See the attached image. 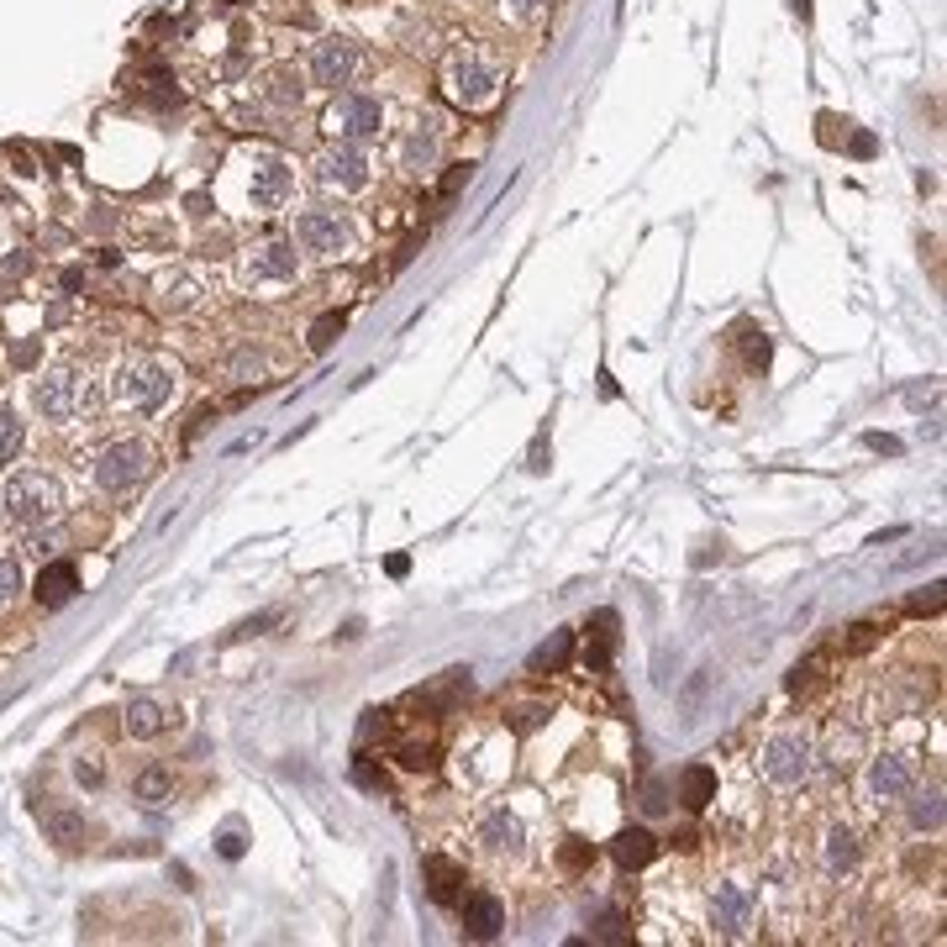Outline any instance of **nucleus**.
<instances>
[{
	"label": "nucleus",
	"instance_id": "nucleus-36",
	"mask_svg": "<svg viewBox=\"0 0 947 947\" xmlns=\"http://www.w3.org/2000/svg\"><path fill=\"white\" fill-rule=\"evenodd\" d=\"M469 179H474V164H458V169H447L443 184H437V195H443V201H453V195H458V190H464Z\"/></svg>",
	"mask_w": 947,
	"mask_h": 947
},
{
	"label": "nucleus",
	"instance_id": "nucleus-12",
	"mask_svg": "<svg viewBox=\"0 0 947 947\" xmlns=\"http://www.w3.org/2000/svg\"><path fill=\"white\" fill-rule=\"evenodd\" d=\"M458 916H464V932H469L474 943L501 937V926H505V911H501L495 895H464V900H458Z\"/></svg>",
	"mask_w": 947,
	"mask_h": 947
},
{
	"label": "nucleus",
	"instance_id": "nucleus-9",
	"mask_svg": "<svg viewBox=\"0 0 947 947\" xmlns=\"http://www.w3.org/2000/svg\"><path fill=\"white\" fill-rule=\"evenodd\" d=\"M316 184H326V190H363L369 184V158H363V148L358 143H337V148H326L322 158H316Z\"/></svg>",
	"mask_w": 947,
	"mask_h": 947
},
{
	"label": "nucleus",
	"instance_id": "nucleus-1",
	"mask_svg": "<svg viewBox=\"0 0 947 947\" xmlns=\"http://www.w3.org/2000/svg\"><path fill=\"white\" fill-rule=\"evenodd\" d=\"M111 395L132 411H158L169 395H175V369L158 363V358H127L111 380Z\"/></svg>",
	"mask_w": 947,
	"mask_h": 947
},
{
	"label": "nucleus",
	"instance_id": "nucleus-5",
	"mask_svg": "<svg viewBox=\"0 0 947 947\" xmlns=\"http://www.w3.org/2000/svg\"><path fill=\"white\" fill-rule=\"evenodd\" d=\"M758 764H764V774H769L779 790H795V784L811 779V742L800 738V732H779V738L764 742Z\"/></svg>",
	"mask_w": 947,
	"mask_h": 947
},
{
	"label": "nucleus",
	"instance_id": "nucleus-47",
	"mask_svg": "<svg viewBox=\"0 0 947 947\" xmlns=\"http://www.w3.org/2000/svg\"><path fill=\"white\" fill-rule=\"evenodd\" d=\"M527 469H532V474L548 469V437H537V443H532V464H527Z\"/></svg>",
	"mask_w": 947,
	"mask_h": 947
},
{
	"label": "nucleus",
	"instance_id": "nucleus-22",
	"mask_svg": "<svg viewBox=\"0 0 947 947\" xmlns=\"http://www.w3.org/2000/svg\"><path fill=\"white\" fill-rule=\"evenodd\" d=\"M121 727H127V738H158L169 727V716H164L158 700H132L127 716H121Z\"/></svg>",
	"mask_w": 947,
	"mask_h": 947
},
{
	"label": "nucleus",
	"instance_id": "nucleus-27",
	"mask_svg": "<svg viewBox=\"0 0 947 947\" xmlns=\"http://www.w3.org/2000/svg\"><path fill=\"white\" fill-rule=\"evenodd\" d=\"M911 827H916V831H937V827H943V795H937V790H926V795L911 800Z\"/></svg>",
	"mask_w": 947,
	"mask_h": 947
},
{
	"label": "nucleus",
	"instance_id": "nucleus-45",
	"mask_svg": "<svg viewBox=\"0 0 947 947\" xmlns=\"http://www.w3.org/2000/svg\"><path fill=\"white\" fill-rule=\"evenodd\" d=\"M542 716H548L542 706H527L522 716H516V727H522V732H532V727H542Z\"/></svg>",
	"mask_w": 947,
	"mask_h": 947
},
{
	"label": "nucleus",
	"instance_id": "nucleus-11",
	"mask_svg": "<svg viewBox=\"0 0 947 947\" xmlns=\"http://www.w3.org/2000/svg\"><path fill=\"white\" fill-rule=\"evenodd\" d=\"M290 190H296V169L285 158H264L253 169V206L259 211H279L290 201Z\"/></svg>",
	"mask_w": 947,
	"mask_h": 947
},
{
	"label": "nucleus",
	"instance_id": "nucleus-19",
	"mask_svg": "<svg viewBox=\"0 0 947 947\" xmlns=\"http://www.w3.org/2000/svg\"><path fill=\"white\" fill-rule=\"evenodd\" d=\"M652 853H658V842H652L648 827H626L616 842H611V859L622 863V868H643V863H652Z\"/></svg>",
	"mask_w": 947,
	"mask_h": 947
},
{
	"label": "nucleus",
	"instance_id": "nucleus-42",
	"mask_svg": "<svg viewBox=\"0 0 947 947\" xmlns=\"http://www.w3.org/2000/svg\"><path fill=\"white\" fill-rule=\"evenodd\" d=\"M590 859H595V848H585V842H568L563 848V868H585Z\"/></svg>",
	"mask_w": 947,
	"mask_h": 947
},
{
	"label": "nucleus",
	"instance_id": "nucleus-8",
	"mask_svg": "<svg viewBox=\"0 0 947 947\" xmlns=\"http://www.w3.org/2000/svg\"><path fill=\"white\" fill-rule=\"evenodd\" d=\"M296 242L305 253L332 259V253H348V248H353V227H348L343 211H305L296 221Z\"/></svg>",
	"mask_w": 947,
	"mask_h": 947
},
{
	"label": "nucleus",
	"instance_id": "nucleus-16",
	"mask_svg": "<svg viewBox=\"0 0 947 947\" xmlns=\"http://www.w3.org/2000/svg\"><path fill=\"white\" fill-rule=\"evenodd\" d=\"M911 790V769H906V758H874V769H868V795L874 800H900Z\"/></svg>",
	"mask_w": 947,
	"mask_h": 947
},
{
	"label": "nucleus",
	"instance_id": "nucleus-33",
	"mask_svg": "<svg viewBox=\"0 0 947 947\" xmlns=\"http://www.w3.org/2000/svg\"><path fill=\"white\" fill-rule=\"evenodd\" d=\"M164 305H169V311H184V305H195V285H190V279H175V285H164Z\"/></svg>",
	"mask_w": 947,
	"mask_h": 947
},
{
	"label": "nucleus",
	"instance_id": "nucleus-3",
	"mask_svg": "<svg viewBox=\"0 0 947 947\" xmlns=\"http://www.w3.org/2000/svg\"><path fill=\"white\" fill-rule=\"evenodd\" d=\"M148 469H153V453L143 443H111L95 458V484L106 495H127V490H137L148 479Z\"/></svg>",
	"mask_w": 947,
	"mask_h": 947
},
{
	"label": "nucleus",
	"instance_id": "nucleus-35",
	"mask_svg": "<svg viewBox=\"0 0 947 947\" xmlns=\"http://www.w3.org/2000/svg\"><path fill=\"white\" fill-rule=\"evenodd\" d=\"M16 447H22V421H16V416H0V464H5Z\"/></svg>",
	"mask_w": 947,
	"mask_h": 947
},
{
	"label": "nucleus",
	"instance_id": "nucleus-25",
	"mask_svg": "<svg viewBox=\"0 0 947 947\" xmlns=\"http://www.w3.org/2000/svg\"><path fill=\"white\" fill-rule=\"evenodd\" d=\"M853 863H859V837H853L848 827H837L827 837V868L831 874H848Z\"/></svg>",
	"mask_w": 947,
	"mask_h": 947
},
{
	"label": "nucleus",
	"instance_id": "nucleus-32",
	"mask_svg": "<svg viewBox=\"0 0 947 947\" xmlns=\"http://www.w3.org/2000/svg\"><path fill=\"white\" fill-rule=\"evenodd\" d=\"M742 358H747V369H769V337H764V332H747Z\"/></svg>",
	"mask_w": 947,
	"mask_h": 947
},
{
	"label": "nucleus",
	"instance_id": "nucleus-49",
	"mask_svg": "<svg viewBox=\"0 0 947 947\" xmlns=\"http://www.w3.org/2000/svg\"><path fill=\"white\" fill-rule=\"evenodd\" d=\"M790 5H795V16H811V5H805V0H790Z\"/></svg>",
	"mask_w": 947,
	"mask_h": 947
},
{
	"label": "nucleus",
	"instance_id": "nucleus-31",
	"mask_svg": "<svg viewBox=\"0 0 947 947\" xmlns=\"http://www.w3.org/2000/svg\"><path fill=\"white\" fill-rule=\"evenodd\" d=\"M300 95H305V85H300L296 74H274V89H268L274 106H300Z\"/></svg>",
	"mask_w": 947,
	"mask_h": 947
},
{
	"label": "nucleus",
	"instance_id": "nucleus-41",
	"mask_svg": "<svg viewBox=\"0 0 947 947\" xmlns=\"http://www.w3.org/2000/svg\"><path fill=\"white\" fill-rule=\"evenodd\" d=\"M926 611H943V585H932V595L911 600V616H926Z\"/></svg>",
	"mask_w": 947,
	"mask_h": 947
},
{
	"label": "nucleus",
	"instance_id": "nucleus-7",
	"mask_svg": "<svg viewBox=\"0 0 947 947\" xmlns=\"http://www.w3.org/2000/svg\"><path fill=\"white\" fill-rule=\"evenodd\" d=\"M326 127H332V132H343L348 143L380 137V127H385V106H380L374 95H353V89H343V95H337V106L326 111Z\"/></svg>",
	"mask_w": 947,
	"mask_h": 947
},
{
	"label": "nucleus",
	"instance_id": "nucleus-37",
	"mask_svg": "<svg viewBox=\"0 0 947 947\" xmlns=\"http://www.w3.org/2000/svg\"><path fill=\"white\" fill-rule=\"evenodd\" d=\"M353 784H358V790H385V769H374L369 758H358V764H353Z\"/></svg>",
	"mask_w": 947,
	"mask_h": 947
},
{
	"label": "nucleus",
	"instance_id": "nucleus-14",
	"mask_svg": "<svg viewBox=\"0 0 947 947\" xmlns=\"http://www.w3.org/2000/svg\"><path fill=\"white\" fill-rule=\"evenodd\" d=\"M248 279L264 285V279H296V242H268L248 259Z\"/></svg>",
	"mask_w": 947,
	"mask_h": 947
},
{
	"label": "nucleus",
	"instance_id": "nucleus-17",
	"mask_svg": "<svg viewBox=\"0 0 947 947\" xmlns=\"http://www.w3.org/2000/svg\"><path fill=\"white\" fill-rule=\"evenodd\" d=\"M427 895L437 900V906H458L464 900V868L458 863H447V859H427Z\"/></svg>",
	"mask_w": 947,
	"mask_h": 947
},
{
	"label": "nucleus",
	"instance_id": "nucleus-6",
	"mask_svg": "<svg viewBox=\"0 0 947 947\" xmlns=\"http://www.w3.org/2000/svg\"><path fill=\"white\" fill-rule=\"evenodd\" d=\"M495 85H501V74H495L484 59H474V53H458V59L447 63V95H453L464 111L490 106V100H495Z\"/></svg>",
	"mask_w": 947,
	"mask_h": 947
},
{
	"label": "nucleus",
	"instance_id": "nucleus-38",
	"mask_svg": "<svg viewBox=\"0 0 947 947\" xmlns=\"http://www.w3.org/2000/svg\"><path fill=\"white\" fill-rule=\"evenodd\" d=\"M16 590H22V568H16V559H0V606Z\"/></svg>",
	"mask_w": 947,
	"mask_h": 947
},
{
	"label": "nucleus",
	"instance_id": "nucleus-29",
	"mask_svg": "<svg viewBox=\"0 0 947 947\" xmlns=\"http://www.w3.org/2000/svg\"><path fill=\"white\" fill-rule=\"evenodd\" d=\"M48 837H53L59 848H74V842L85 837V827H80V816H48Z\"/></svg>",
	"mask_w": 947,
	"mask_h": 947
},
{
	"label": "nucleus",
	"instance_id": "nucleus-10",
	"mask_svg": "<svg viewBox=\"0 0 947 947\" xmlns=\"http://www.w3.org/2000/svg\"><path fill=\"white\" fill-rule=\"evenodd\" d=\"M358 74V48L348 43V37H326V43H316V53H311V80L326 89H343L353 85Z\"/></svg>",
	"mask_w": 947,
	"mask_h": 947
},
{
	"label": "nucleus",
	"instance_id": "nucleus-15",
	"mask_svg": "<svg viewBox=\"0 0 947 947\" xmlns=\"http://www.w3.org/2000/svg\"><path fill=\"white\" fill-rule=\"evenodd\" d=\"M74 590H80L74 563H48V568L37 574V606H48V611L69 606V600H74Z\"/></svg>",
	"mask_w": 947,
	"mask_h": 947
},
{
	"label": "nucleus",
	"instance_id": "nucleus-46",
	"mask_svg": "<svg viewBox=\"0 0 947 947\" xmlns=\"http://www.w3.org/2000/svg\"><path fill=\"white\" fill-rule=\"evenodd\" d=\"M221 859H242V837L237 831H221Z\"/></svg>",
	"mask_w": 947,
	"mask_h": 947
},
{
	"label": "nucleus",
	"instance_id": "nucleus-20",
	"mask_svg": "<svg viewBox=\"0 0 947 947\" xmlns=\"http://www.w3.org/2000/svg\"><path fill=\"white\" fill-rule=\"evenodd\" d=\"M710 800H716V774H710L706 764H690V769L680 774V805L684 811H706Z\"/></svg>",
	"mask_w": 947,
	"mask_h": 947
},
{
	"label": "nucleus",
	"instance_id": "nucleus-24",
	"mask_svg": "<svg viewBox=\"0 0 947 947\" xmlns=\"http://www.w3.org/2000/svg\"><path fill=\"white\" fill-rule=\"evenodd\" d=\"M568 658H574V632H553V637L532 652V674H563Z\"/></svg>",
	"mask_w": 947,
	"mask_h": 947
},
{
	"label": "nucleus",
	"instance_id": "nucleus-23",
	"mask_svg": "<svg viewBox=\"0 0 947 947\" xmlns=\"http://www.w3.org/2000/svg\"><path fill=\"white\" fill-rule=\"evenodd\" d=\"M495 853H522V822L511 816V811H490L484 816V831H479Z\"/></svg>",
	"mask_w": 947,
	"mask_h": 947
},
{
	"label": "nucleus",
	"instance_id": "nucleus-4",
	"mask_svg": "<svg viewBox=\"0 0 947 947\" xmlns=\"http://www.w3.org/2000/svg\"><path fill=\"white\" fill-rule=\"evenodd\" d=\"M32 406L48 416V421H69V416L85 406V374H80L74 363H59V369L37 374V385H32Z\"/></svg>",
	"mask_w": 947,
	"mask_h": 947
},
{
	"label": "nucleus",
	"instance_id": "nucleus-34",
	"mask_svg": "<svg viewBox=\"0 0 947 947\" xmlns=\"http://www.w3.org/2000/svg\"><path fill=\"white\" fill-rule=\"evenodd\" d=\"M590 937H600V943H626V926L616 911H606V916H595V932Z\"/></svg>",
	"mask_w": 947,
	"mask_h": 947
},
{
	"label": "nucleus",
	"instance_id": "nucleus-2",
	"mask_svg": "<svg viewBox=\"0 0 947 947\" xmlns=\"http://www.w3.org/2000/svg\"><path fill=\"white\" fill-rule=\"evenodd\" d=\"M5 511H11L16 522H27V527H43V522H53L63 511V495L48 474H16V479L5 484Z\"/></svg>",
	"mask_w": 947,
	"mask_h": 947
},
{
	"label": "nucleus",
	"instance_id": "nucleus-13",
	"mask_svg": "<svg viewBox=\"0 0 947 947\" xmlns=\"http://www.w3.org/2000/svg\"><path fill=\"white\" fill-rule=\"evenodd\" d=\"M716 926L732 932V937H742L753 926V895L742 885H716Z\"/></svg>",
	"mask_w": 947,
	"mask_h": 947
},
{
	"label": "nucleus",
	"instance_id": "nucleus-26",
	"mask_svg": "<svg viewBox=\"0 0 947 947\" xmlns=\"http://www.w3.org/2000/svg\"><path fill=\"white\" fill-rule=\"evenodd\" d=\"M132 795L143 800V805H164V800L175 795V784H169V774H164V769H148V774H137Z\"/></svg>",
	"mask_w": 947,
	"mask_h": 947
},
{
	"label": "nucleus",
	"instance_id": "nucleus-39",
	"mask_svg": "<svg viewBox=\"0 0 947 947\" xmlns=\"http://www.w3.org/2000/svg\"><path fill=\"white\" fill-rule=\"evenodd\" d=\"M74 779H80V784H100V779H106V769H100V758H95V753H85V758H74Z\"/></svg>",
	"mask_w": 947,
	"mask_h": 947
},
{
	"label": "nucleus",
	"instance_id": "nucleus-48",
	"mask_svg": "<svg viewBox=\"0 0 947 947\" xmlns=\"http://www.w3.org/2000/svg\"><path fill=\"white\" fill-rule=\"evenodd\" d=\"M537 5H542V0H511V11H516V16H532Z\"/></svg>",
	"mask_w": 947,
	"mask_h": 947
},
{
	"label": "nucleus",
	"instance_id": "nucleus-40",
	"mask_svg": "<svg viewBox=\"0 0 947 947\" xmlns=\"http://www.w3.org/2000/svg\"><path fill=\"white\" fill-rule=\"evenodd\" d=\"M427 753H432L427 742H406V747H400V764H406V769H427Z\"/></svg>",
	"mask_w": 947,
	"mask_h": 947
},
{
	"label": "nucleus",
	"instance_id": "nucleus-43",
	"mask_svg": "<svg viewBox=\"0 0 947 947\" xmlns=\"http://www.w3.org/2000/svg\"><path fill=\"white\" fill-rule=\"evenodd\" d=\"M863 648H874V626L859 622L853 626V637H848V652H863Z\"/></svg>",
	"mask_w": 947,
	"mask_h": 947
},
{
	"label": "nucleus",
	"instance_id": "nucleus-21",
	"mask_svg": "<svg viewBox=\"0 0 947 947\" xmlns=\"http://www.w3.org/2000/svg\"><path fill=\"white\" fill-rule=\"evenodd\" d=\"M590 626H595V632H590L595 643L585 648V663H590V669H606V663H611V652H616V626H622V622H616V611H595Z\"/></svg>",
	"mask_w": 947,
	"mask_h": 947
},
{
	"label": "nucleus",
	"instance_id": "nucleus-28",
	"mask_svg": "<svg viewBox=\"0 0 947 947\" xmlns=\"http://www.w3.org/2000/svg\"><path fill=\"white\" fill-rule=\"evenodd\" d=\"M343 326H348V316H343V311H326L322 322L311 326V348H316V353H326V348L343 337Z\"/></svg>",
	"mask_w": 947,
	"mask_h": 947
},
{
	"label": "nucleus",
	"instance_id": "nucleus-30",
	"mask_svg": "<svg viewBox=\"0 0 947 947\" xmlns=\"http://www.w3.org/2000/svg\"><path fill=\"white\" fill-rule=\"evenodd\" d=\"M853 753H859V738H837V742H831V753H827V769L831 774H848L853 764H859Z\"/></svg>",
	"mask_w": 947,
	"mask_h": 947
},
{
	"label": "nucleus",
	"instance_id": "nucleus-18",
	"mask_svg": "<svg viewBox=\"0 0 947 947\" xmlns=\"http://www.w3.org/2000/svg\"><path fill=\"white\" fill-rule=\"evenodd\" d=\"M400 158H406V169H432V164H437V117L416 121L406 148H400Z\"/></svg>",
	"mask_w": 947,
	"mask_h": 947
},
{
	"label": "nucleus",
	"instance_id": "nucleus-44",
	"mask_svg": "<svg viewBox=\"0 0 947 947\" xmlns=\"http://www.w3.org/2000/svg\"><path fill=\"white\" fill-rule=\"evenodd\" d=\"M385 727V710H363V727H358V742H369L374 732Z\"/></svg>",
	"mask_w": 947,
	"mask_h": 947
}]
</instances>
